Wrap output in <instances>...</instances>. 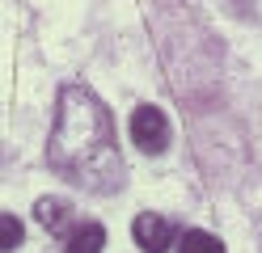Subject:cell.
<instances>
[{"instance_id": "obj_1", "label": "cell", "mask_w": 262, "mask_h": 253, "mask_svg": "<svg viewBox=\"0 0 262 253\" xmlns=\"http://www.w3.org/2000/svg\"><path fill=\"white\" fill-rule=\"evenodd\" d=\"M47 160L59 177L110 194L123 186V156L114 140V118L89 84H63L55 101V127L47 140Z\"/></svg>"}, {"instance_id": "obj_2", "label": "cell", "mask_w": 262, "mask_h": 253, "mask_svg": "<svg viewBox=\"0 0 262 253\" xmlns=\"http://www.w3.org/2000/svg\"><path fill=\"white\" fill-rule=\"evenodd\" d=\"M127 131H131V144H136L140 152H152V156L169 148V135H173L165 110H157V106H136V114H131Z\"/></svg>"}, {"instance_id": "obj_3", "label": "cell", "mask_w": 262, "mask_h": 253, "mask_svg": "<svg viewBox=\"0 0 262 253\" xmlns=\"http://www.w3.org/2000/svg\"><path fill=\"white\" fill-rule=\"evenodd\" d=\"M131 236H136V245L144 253H169V245L178 241V228L169 224L165 215L144 211V215H136V224H131Z\"/></svg>"}, {"instance_id": "obj_4", "label": "cell", "mask_w": 262, "mask_h": 253, "mask_svg": "<svg viewBox=\"0 0 262 253\" xmlns=\"http://www.w3.org/2000/svg\"><path fill=\"white\" fill-rule=\"evenodd\" d=\"M102 245H106V228L97 219L72 224V232L63 236V253H102Z\"/></svg>"}, {"instance_id": "obj_5", "label": "cell", "mask_w": 262, "mask_h": 253, "mask_svg": "<svg viewBox=\"0 0 262 253\" xmlns=\"http://www.w3.org/2000/svg\"><path fill=\"white\" fill-rule=\"evenodd\" d=\"M34 219L47 232H63V236L72 232V207L63 198H38L34 202Z\"/></svg>"}, {"instance_id": "obj_6", "label": "cell", "mask_w": 262, "mask_h": 253, "mask_svg": "<svg viewBox=\"0 0 262 253\" xmlns=\"http://www.w3.org/2000/svg\"><path fill=\"white\" fill-rule=\"evenodd\" d=\"M178 253H224V245L203 228H186L178 236Z\"/></svg>"}, {"instance_id": "obj_7", "label": "cell", "mask_w": 262, "mask_h": 253, "mask_svg": "<svg viewBox=\"0 0 262 253\" xmlns=\"http://www.w3.org/2000/svg\"><path fill=\"white\" fill-rule=\"evenodd\" d=\"M17 245H21V219L0 211V253H13Z\"/></svg>"}]
</instances>
